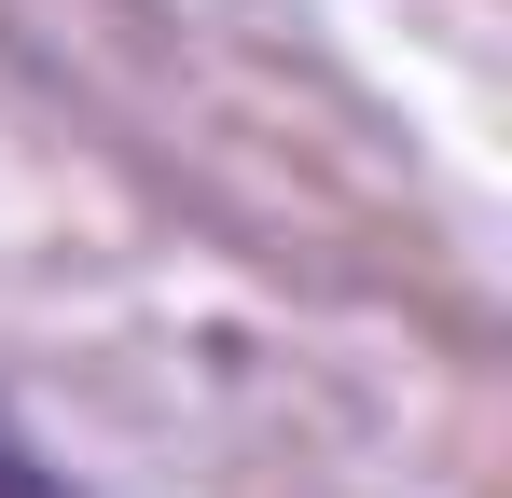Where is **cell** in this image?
Masks as SVG:
<instances>
[{"mask_svg": "<svg viewBox=\"0 0 512 498\" xmlns=\"http://www.w3.org/2000/svg\"><path fill=\"white\" fill-rule=\"evenodd\" d=\"M0 498H70V485H56V471H42V443H28L14 415H0Z\"/></svg>", "mask_w": 512, "mask_h": 498, "instance_id": "6da1fadb", "label": "cell"}]
</instances>
